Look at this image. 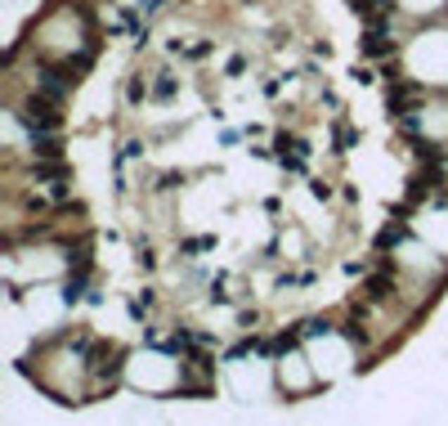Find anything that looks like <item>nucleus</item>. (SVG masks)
<instances>
[{"instance_id":"nucleus-1","label":"nucleus","mask_w":448,"mask_h":426,"mask_svg":"<svg viewBox=\"0 0 448 426\" xmlns=\"http://www.w3.org/2000/svg\"><path fill=\"white\" fill-rule=\"evenodd\" d=\"M18 121L32 130V135H41V130H58V99H50V94H32L27 104L18 108Z\"/></svg>"},{"instance_id":"nucleus-4","label":"nucleus","mask_w":448,"mask_h":426,"mask_svg":"<svg viewBox=\"0 0 448 426\" xmlns=\"http://www.w3.org/2000/svg\"><path fill=\"white\" fill-rule=\"evenodd\" d=\"M390 292H395V274H390V270L368 278V301H372V306H381V301L390 296Z\"/></svg>"},{"instance_id":"nucleus-6","label":"nucleus","mask_w":448,"mask_h":426,"mask_svg":"<svg viewBox=\"0 0 448 426\" xmlns=\"http://www.w3.org/2000/svg\"><path fill=\"white\" fill-rule=\"evenodd\" d=\"M359 319H363V314L354 310V319H350V323H341V337L350 341V346H368V341H372L368 332H363V323H359Z\"/></svg>"},{"instance_id":"nucleus-9","label":"nucleus","mask_w":448,"mask_h":426,"mask_svg":"<svg viewBox=\"0 0 448 426\" xmlns=\"http://www.w3.org/2000/svg\"><path fill=\"white\" fill-rule=\"evenodd\" d=\"M404 234H408V229H404V225H385V229H381V238H377V242H381V247H390V242H399V238H404Z\"/></svg>"},{"instance_id":"nucleus-3","label":"nucleus","mask_w":448,"mask_h":426,"mask_svg":"<svg viewBox=\"0 0 448 426\" xmlns=\"http://www.w3.org/2000/svg\"><path fill=\"white\" fill-rule=\"evenodd\" d=\"M399 45L390 41V32L385 27H368V36H363V54L368 58H395Z\"/></svg>"},{"instance_id":"nucleus-13","label":"nucleus","mask_w":448,"mask_h":426,"mask_svg":"<svg viewBox=\"0 0 448 426\" xmlns=\"http://www.w3.org/2000/svg\"><path fill=\"white\" fill-rule=\"evenodd\" d=\"M309 193H314V198H332V189L323 184V180H314V184H309Z\"/></svg>"},{"instance_id":"nucleus-2","label":"nucleus","mask_w":448,"mask_h":426,"mask_svg":"<svg viewBox=\"0 0 448 426\" xmlns=\"http://www.w3.org/2000/svg\"><path fill=\"white\" fill-rule=\"evenodd\" d=\"M94 377H108V382H117V372H121V350L117 346H94V368H90Z\"/></svg>"},{"instance_id":"nucleus-11","label":"nucleus","mask_w":448,"mask_h":426,"mask_svg":"<svg viewBox=\"0 0 448 426\" xmlns=\"http://www.w3.org/2000/svg\"><path fill=\"white\" fill-rule=\"evenodd\" d=\"M336 144H341V153H345L350 144H354V130H350V126H336Z\"/></svg>"},{"instance_id":"nucleus-5","label":"nucleus","mask_w":448,"mask_h":426,"mask_svg":"<svg viewBox=\"0 0 448 426\" xmlns=\"http://www.w3.org/2000/svg\"><path fill=\"white\" fill-rule=\"evenodd\" d=\"M86 274H90V265H77V278H68V287H63V301H68V306H77V301L86 296Z\"/></svg>"},{"instance_id":"nucleus-12","label":"nucleus","mask_w":448,"mask_h":426,"mask_svg":"<svg viewBox=\"0 0 448 426\" xmlns=\"http://www.w3.org/2000/svg\"><path fill=\"white\" fill-rule=\"evenodd\" d=\"M36 175H41V180H58V175H63V166H36Z\"/></svg>"},{"instance_id":"nucleus-7","label":"nucleus","mask_w":448,"mask_h":426,"mask_svg":"<svg viewBox=\"0 0 448 426\" xmlns=\"http://www.w3.org/2000/svg\"><path fill=\"white\" fill-rule=\"evenodd\" d=\"M175 90H179V81H175V77H166V72H162V81L153 85V99H171Z\"/></svg>"},{"instance_id":"nucleus-10","label":"nucleus","mask_w":448,"mask_h":426,"mask_svg":"<svg viewBox=\"0 0 448 426\" xmlns=\"http://www.w3.org/2000/svg\"><path fill=\"white\" fill-rule=\"evenodd\" d=\"M207 247H215V238H188V242H184L188 256H193V251H207Z\"/></svg>"},{"instance_id":"nucleus-8","label":"nucleus","mask_w":448,"mask_h":426,"mask_svg":"<svg viewBox=\"0 0 448 426\" xmlns=\"http://www.w3.org/2000/svg\"><path fill=\"white\" fill-rule=\"evenodd\" d=\"M323 332H332V323H328V319H309V323H300V337H323Z\"/></svg>"}]
</instances>
